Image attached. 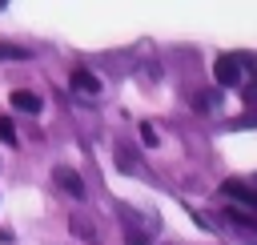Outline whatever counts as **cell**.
Returning <instances> with one entry per match:
<instances>
[{
	"instance_id": "6da1fadb",
	"label": "cell",
	"mask_w": 257,
	"mask_h": 245,
	"mask_svg": "<svg viewBox=\"0 0 257 245\" xmlns=\"http://www.w3.org/2000/svg\"><path fill=\"white\" fill-rule=\"evenodd\" d=\"M245 68H249V60H245L241 52H221V56L213 60V80L225 84V88H241V84L249 80Z\"/></svg>"
},
{
	"instance_id": "9c48e42d",
	"label": "cell",
	"mask_w": 257,
	"mask_h": 245,
	"mask_svg": "<svg viewBox=\"0 0 257 245\" xmlns=\"http://www.w3.org/2000/svg\"><path fill=\"white\" fill-rule=\"evenodd\" d=\"M193 104H197L201 112H209V108H217V92H197V96H193Z\"/></svg>"
},
{
	"instance_id": "8fae6325",
	"label": "cell",
	"mask_w": 257,
	"mask_h": 245,
	"mask_svg": "<svg viewBox=\"0 0 257 245\" xmlns=\"http://www.w3.org/2000/svg\"><path fill=\"white\" fill-rule=\"evenodd\" d=\"M0 141L16 145V129H12V120H8V116H0Z\"/></svg>"
},
{
	"instance_id": "5b68a950",
	"label": "cell",
	"mask_w": 257,
	"mask_h": 245,
	"mask_svg": "<svg viewBox=\"0 0 257 245\" xmlns=\"http://www.w3.org/2000/svg\"><path fill=\"white\" fill-rule=\"evenodd\" d=\"M52 181H56L68 197H76V201L84 197V177H80V173H72V169H64V165H60V169L52 173Z\"/></svg>"
},
{
	"instance_id": "30bf717a",
	"label": "cell",
	"mask_w": 257,
	"mask_h": 245,
	"mask_svg": "<svg viewBox=\"0 0 257 245\" xmlns=\"http://www.w3.org/2000/svg\"><path fill=\"white\" fill-rule=\"evenodd\" d=\"M124 241H128V245H153V237L141 233V229H124Z\"/></svg>"
},
{
	"instance_id": "5bb4252c",
	"label": "cell",
	"mask_w": 257,
	"mask_h": 245,
	"mask_svg": "<svg viewBox=\"0 0 257 245\" xmlns=\"http://www.w3.org/2000/svg\"><path fill=\"white\" fill-rule=\"evenodd\" d=\"M257 125V112L253 116H237V120H229V129H253Z\"/></svg>"
},
{
	"instance_id": "3957f363",
	"label": "cell",
	"mask_w": 257,
	"mask_h": 245,
	"mask_svg": "<svg viewBox=\"0 0 257 245\" xmlns=\"http://www.w3.org/2000/svg\"><path fill=\"white\" fill-rule=\"evenodd\" d=\"M221 193H225L229 201H241L245 209H257V185H249V181L229 177V181H221Z\"/></svg>"
},
{
	"instance_id": "7a4b0ae2",
	"label": "cell",
	"mask_w": 257,
	"mask_h": 245,
	"mask_svg": "<svg viewBox=\"0 0 257 245\" xmlns=\"http://www.w3.org/2000/svg\"><path fill=\"white\" fill-rule=\"evenodd\" d=\"M68 84H72V92H76V96H88V100H96V96L104 92L100 76H96V72H88V68H72Z\"/></svg>"
},
{
	"instance_id": "ba28073f",
	"label": "cell",
	"mask_w": 257,
	"mask_h": 245,
	"mask_svg": "<svg viewBox=\"0 0 257 245\" xmlns=\"http://www.w3.org/2000/svg\"><path fill=\"white\" fill-rule=\"evenodd\" d=\"M0 60H28V48H16V44H0Z\"/></svg>"
},
{
	"instance_id": "9a60e30c",
	"label": "cell",
	"mask_w": 257,
	"mask_h": 245,
	"mask_svg": "<svg viewBox=\"0 0 257 245\" xmlns=\"http://www.w3.org/2000/svg\"><path fill=\"white\" fill-rule=\"evenodd\" d=\"M4 4H8V0H0V8H4Z\"/></svg>"
},
{
	"instance_id": "277c9868",
	"label": "cell",
	"mask_w": 257,
	"mask_h": 245,
	"mask_svg": "<svg viewBox=\"0 0 257 245\" xmlns=\"http://www.w3.org/2000/svg\"><path fill=\"white\" fill-rule=\"evenodd\" d=\"M116 213H120V221H124V229H141V233H157V213H137V209H128V205H116Z\"/></svg>"
},
{
	"instance_id": "52a82bcc",
	"label": "cell",
	"mask_w": 257,
	"mask_h": 245,
	"mask_svg": "<svg viewBox=\"0 0 257 245\" xmlns=\"http://www.w3.org/2000/svg\"><path fill=\"white\" fill-rule=\"evenodd\" d=\"M225 217H229L233 225H249V229H257V217H253V213H241V209H225Z\"/></svg>"
},
{
	"instance_id": "8992f818",
	"label": "cell",
	"mask_w": 257,
	"mask_h": 245,
	"mask_svg": "<svg viewBox=\"0 0 257 245\" xmlns=\"http://www.w3.org/2000/svg\"><path fill=\"white\" fill-rule=\"evenodd\" d=\"M8 104H12V108H20V112H40V108H44V100H40L36 92H28V88H12Z\"/></svg>"
},
{
	"instance_id": "7c38bea8",
	"label": "cell",
	"mask_w": 257,
	"mask_h": 245,
	"mask_svg": "<svg viewBox=\"0 0 257 245\" xmlns=\"http://www.w3.org/2000/svg\"><path fill=\"white\" fill-rule=\"evenodd\" d=\"M141 141L153 149V145H157V129H153V125H141Z\"/></svg>"
},
{
	"instance_id": "4fadbf2b",
	"label": "cell",
	"mask_w": 257,
	"mask_h": 245,
	"mask_svg": "<svg viewBox=\"0 0 257 245\" xmlns=\"http://www.w3.org/2000/svg\"><path fill=\"white\" fill-rule=\"evenodd\" d=\"M68 225H72V233H84V237H92V225H88V221H80V217H72Z\"/></svg>"
}]
</instances>
